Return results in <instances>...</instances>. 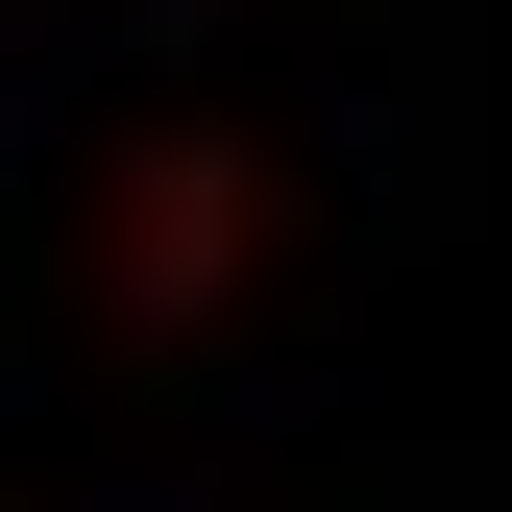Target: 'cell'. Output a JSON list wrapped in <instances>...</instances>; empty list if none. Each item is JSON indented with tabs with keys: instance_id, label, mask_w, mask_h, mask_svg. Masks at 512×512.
I'll list each match as a JSON object with an SVG mask.
<instances>
[{
	"instance_id": "6da1fadb",
	"label": "cell",
	"mask_w": 512,
	"mask_h": 512,
	"mask_svg": "<svg viewBox=\"0 0 512 512\" xmlns=\"http://www.w3.org/2000/svg\"><path fill=\"white\" fill-rule=\"evenodd\" d=\"M220 244H244V171H171V147L122 171V317H196Z\"/></svg>"
}]
</instances>
